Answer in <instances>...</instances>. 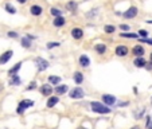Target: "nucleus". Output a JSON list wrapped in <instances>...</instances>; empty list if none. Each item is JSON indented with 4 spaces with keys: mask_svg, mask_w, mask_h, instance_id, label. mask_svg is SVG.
I'll list each match as a JSON object with an SVG mask.
<instances>
[{
    "mask_svg": "<svg viewBox=\"0 0 152 129\" xmlns=\"http://www.w3.org/2000/svg\"><path fill=\"white\" fill-rule=\"evenodd\" d=\"M59 46H61L59 42H49V43L46 45V47H47L49 50H53V49H55V47H59Z\"/></svg>",
    "mask_w": 152,
    "mask_h": 129,
    "instance_id": "c756f323",
    "label": "nucleus"
},
{
    "mask_svg": "<svg viewBox=\"0 0 152 129\" xmlns=\"http://www.w3.org/2000/svg\"><path fill=\"white\" fill-rule=\"evenodd\" d=\"M98 14H100V8L98 7H94V8H92L90 11H88V12L85 14V16L88 17V19H94V17L97 16Z\"/></svg>",
    "mask_w": 152,
    "mask_h": 129,
    "instance_id": "b1692460",
    "label": "nucleus"
},
{
    "mask_svg": "<svg viewBox=\"0 0 152 129\" xmlns=\"http://www.w3.org/2000/svg\"><path fill=\"white\" fill-rule=\"evenodd\" d=\"M145 69H147V70H152V61H151V62H147V65H145Z\"/></svg>",
    "mask_w": 152,
    "mask_h": 129,
    "instance_id": "ea45409f",
    "label": "nucleus"
},
{
    "mask_svg": "<svg viewBox=\"0 0 152 129\" xmlns=\"http://www.w3.org/2000/svg\"><path fill=\"white\" fill-rule=\"evenodd\" d=\"M137 14H139V8L136 7V6H131V7L128 8V10L124 11L121 16H123L124 19L129 20V19H135V17L137 16Z\"/></svg>",
    "mask_w": 152,
    "mask_h": 129,
    "instance_id": "39448f33",
    "label": "nucleus"
},
{
    "mask_svg": "<svg viewBox=\"0 0 152 129\" xmlns=\"http://www.w3.org/2000/svg\"><path fill=\"white\" fill-rule=\"evenodd\" d=\"M114 54H116V56H119V58H125V56L129 54V49L124 45H119L116 49H114Z\"/></svg>",
    "mask_w": 152,
    "mask_h": 129,
    "instance_id": "0eeeda50",
    "label": "nucleus"
},
{
    "mask_svg": "<svg viewBox=\"0 0 152 129\" xmlns=\"http://www.w3.org/2000/svg\"><path fill=\"white\" fill-rule=\"evenodd\" d=\"M137 35H139V38H148V31L147 30H139L137 31Z\"/></svg>",
    "mask_w": 152,
    "mask_h": 129,
    "instance_id": "473e14b6",
    "label": "nucleus"
},
{
    "mask_svg": "<svg viewBox=\"0 0 152 129\" xmlns=\"http://www.w3.org/2000/svg\"><path fill=\"white\" fill-rule=\"evenodd\" d=\"M132 54H133L135 56H144L145 50L142 45H136L133 49H132Z\"/></svg>",
    "mask_w": 152,
    "mask_h": 129,
    "instance_id": "a211bd4d",
    "label": "nucleus"
},
{
    "mask_svg": "<svg viewBox=\"0 0 152 129\" xmlns=\"http://www.w3.org/2000/svg\"><path fill=\"white\" fill-rule=\"evenodd\" d=\"M78 63H79V66H81L82 69H88V67L90 66V58H89L88 55H85V54H82V55H79V58H78Z\"/></svg>",
    "mask_w": 152,
    "mask_h": 129,
    "instance_id": "4468645a",
    "label": "nucleus"
},
{
    "mask_svg": "<svg viewBox=\"0 0 152 129\" xmlns=\"http://www.w3.org/2000/svg\"><path fill=\"white\" fill-rule=\"evenodd\" d=\"M4 11H6L7 14H10V15H15L16 12H18L16 7L12 6V3H6V4H4Z\"/></svg>",
    "mask_w": 152,
    "mask_h": 129,
    "instance_id": "aec40b11",
    "label": "nucleus"
},
{
    "mask_svg": "<svg viewBox=\"0 0 152 129\" xmlns=\"http://www.w3.org/2000/svg\"><path fill=\"white\" fill-rule=\"evenodd\" d=\"M142 43H147V45H149V46H152V39H149V38H137Z\"/></svg>",
    "mask_w": 152,
    "mask_h": 129,
    "instance_id": "e433bc0d",
    "label": "nucleus"
},
{
    "mask_svg": "<svg viewBox=\"0 0 152 129\" xmlns=\"http://www.w3.org/2000/svg\"><path fill=\"white\" fill-rule=\"evenodd\" d=\"M73 79H74V82L77 85H81L82 82H84V79H85V78H84V74H82L81 71H75L74 75H73Z\"/></svg>",
    "mask_w": 152,
    "mask_h": 129,
    "instance_id": "393cba45",
    "label": "nucleus"
},
{
    "mask_svg": "<svg viewBox=\"0 0 152 129\" xmlns=\"http://www.w3.org/2000/svg\"><path fill=\"white\" fill-rule=\"evenodd\" d=\"M20 67H22V62L15 63L14 66H12L10 70H8V74H10V77H11V75H14V74H18V71L20 70Z\"/></svg>",
    "mask_w": 152,
    "mask_h": 129,
    "instance_id": "bb28decb",
    "label": "nucleus"
},
{
    "mask_svg": "<svg viewBox=\"0 0 152 129\" xmlns=\"http://www.w3.org/2000/svg\"><path fill=\"white\" fill-rule=\"evenodd\" d=\"M69 97L71 100H82V98L85 97V91H84V89L81 86H75L74 89H71L69 91Z\"/></svg>",
    "mask_w": 152,
    "mask_h": 129,
    "instance_id": "20e7f679",
    "label": "nucleus"
},
{
    "mask_svg": "<svg viewBox=\"0 0 152 129\" xmlns=\"http://www.w3.org/2000/svg\"><path fill=\"white\" fill-rule=\"evenodd\" d=\"M30 14L32 15V16H40V15L43 14V7L42 6H39V4H32V6H30Z\"/></svg>",
    "mask_w": 152,
    "mask_h": 129,
    "instance_id": "9b49d317",
    "label": "nucleus"
},
{
    "mask_svg": "<svg viewBox=\"0 0 152 129\" xmlns=\"http://www.w3.org/2000/svg\"><path fill=\"white\" fill-rule=\"evenodd\" d=\"M120 36L121 38H127V39H137L139 38L137 32H129V31L120 32Z\"/></svg>",
    "mask_w": 152,
    "mask_h": 129,
    "instance_id": "a878e982",
    "label": "nucleus"
},
{
    "mask_svg": "<svg viewBox=\"0 0 152 129\" xmlns=\"http://www.w3.org/2000/svg\"><path fill=\"white\" fill-rule=\"evenodd\" d=\"M114 14H116L117 16H121V15H123V12H119V11H116V12H114Z\"/></svg>",
    "mask_w": 152,
    "mask_h": 129,
    "instance_id": "79ce46f5",
    "label": "nucleus"
},
{
    "mask_svg": "<svg viewBox=\"0 0 152 129\" xmlns=\"http://www.w3.org/2000/svg\"><path fill=\"white\" fill-rule=\"evenodd\" d=\"M70 35L74 40H81V39L84 38V35H85V31H84V28H81V27H73L70 30Z\"/></svg>",
    "mask_w": 152,
    "mask_h": 129,
    "instance_id": "423d86ee",
    "label": "nucleus"
},
{
    "mask_svg": "<svg viewBox=\"0 0 152 129\" xmlns=\"http://www.w3.org/2000/svg\"><path fill=\"white\" fill-rule=\"evenodd\" d=\"M104 32H105V34H108V35L114 34V32H116V26H113V24H105V26H104Z\"/></svg>",
    "mask_w": 152,
    "mask_h": 129,
    "instance_id": "cd10ccee",
    "label": "nucleus"
},
{
    "mask_svg": "<svg viewBox=\"0 0 152 129\" xmlns=\"http://www.w3.org/2000/svg\"><path fill=\"white\" fill-rule=\"evenodd\" d=\"M67 91H69V86L65 84H58L53 89V93H55L57 96H63V94H66Z\"/></svg>",
    "mask_w": 152,
    "mask_h": 129,
    "instance_id": "1a4fd4ad",
    "label": "nucleus"
},
{
    "mask_svg": "<svg viewBox=\"0 0 152 129\" xmlns=\"http://www.w3.org/2000/svg\"><path fill=\"white\" fill-rule=\"evenodd\" d=\"M151 61H152V52H151Z\"/></svg>",
    "mask_w": 152,
    "mask_h": 129,
    "instance_id": "a18cd8bd",
    "label": "nucleus"
},
{
    "mask_svg": "<svg viewBox=\"0 0 152 129\" xmlns=\"http://www.w3.org/2000/svg\"><path fill=\"white\" fill-rule=\"evenodd\" d=\"M16 1H18L19 4H26L27 1H29V0H16Z\"/></svg>",
    "mask_w": 152,
    "mask_h": 129,
    "instance_id": "a19ab883",
    "label": "nucleus"
},
{
    "mask_svg": "<svg viewBox=\"0 0 152 129\" xmlns=\"http://www.w3.org/2000/svg\"><path fill=\"white\" fill-rule=\"evenodd\" d=\"M58 102H59V97H57V94H55V96H50V97L47 98L46 106L49 109H51V108H54V106H55Z\"/></svg>",
    "mask_w": 152,
    "mask_h": 129,
    "instance_id": "f3484780",
    "label": "nucleus"
},
{
    "mask_svg": "<svg viewBox=\"0 0 152 129\" xmlns=\"http://www.w3.org/2000/svg\"><path fill=\"white\" fill-rule=\"evenodd\" d=\"M106 50H108V47H106V45H104V43H96L94 45V51L98 54V55H104L106 52Z\"/></svg>",
    "mask_w": 152,
    "mask_h": 129,
    "instance_id": "6ab92c4d",
    "label": "nucleus"
},
{
    "mask_svg": "<svg viewBox=\"0 0 152 129\" xmlns=\"http://www.w3.org/2000/svg\"><path fill=\"white\" fill-rule=\"evenodd\" d=\"M90 109H92V112L97 113V114H109V113H112V108L110 106L98 101L90 102Z\"/></svg>",
    "mask_w": 152,
    "mask_h": 129,
    "instance_id": "f257e3e1",
    "label": "nucleus"
},
{
    "mask_svg": "<svg viewBox=\"0 0 152 129\" xmlns=\"http://www.w3.org/2000/svg\"><path fill=\"white\" fill-rule=\"evenodd\" d=\"M133 65H135V67H137V69H143V67H145V65H147V61H145L144 56H136L133 59Z\"/></svg>",
    "mask_w": 152,
    "mask_h": 129,
    "instance_id": "dca6fc26",
    "label": "nucleus"
},
{
    "mask_svg": "<svg viewBox=\"0 0 152 129\" xmlns=\"http://www.w3.org/2000/svg\"><path fill=\"white\" fill-rule=\"evenodd\" d=\"M34 63H35L39 73H42V71H45V70H47L50 67V62L47 59H45V58H42V56H35L34 58Z\"/></svg>",
    "mask_w": 152,
    "mask_h": 129,
    "instance_id": "7ed1b4c3",
    "label": "nucleus"
},
{
    "mask_svg": "<svg viewBox=\"0 0 152 129\" xmlns=\"http://www.w3.org/2000/svg\"><path fill=\"white\" fill-rule=\"evenodd\" d=\"M79 129H85V128H79Z\"/></svg>",
    "mask_w": 152,
    "mask_h": 129,
    "instance_id": "de8ad7c7",
    "label": "nucleus"
},
{
    "mask_svg": "<svg viewBox=\"0 0 152 129\" xmlns=\"http://www.w3.org/2000/svg\"><path fill=\"white\" fill-rule=\"evenodd\" d=\"M53 85H50L49 82L47 84H43L42 86L39 87V91H40V94L45 96V97H50V96L53 94Z\"/></svg>",
    "mask_w": 152,
    "mask_h": 129,
    "instance_id": "6e6552de",
    "label": "nucleus"
},
{
    "mask_svg": "<svg viewBox=\"0 0 152 129\" xmlns=\"http://www.w3.org/2000/svg\"><path fill=\"white\" fill-rule=\"evenodd\" d=\"M145 23H148V24H152V19H148V20H145Z\"/></svg>",
    "mask_w": 152,
    "mask_h": 129,
    "instance_id": "37998d69",
    "label": "nucleus"
},
{
    "mask_svg": "<svg viewBox=\"0 0 152 129\" xmlns=\"http://www.w3.org/2000/svg\"><path fill=\"white\" fill-rule=\"evenodd\" d=\"M34 104H35V102L32 101V100H27V98L22 100V101L18 104V106H16V113H18V114H20V116L24 114L26 110H27V109H30V108H32V106H34Z\"/></svg>",
    "mask_w": 152,
    "mask_h": 129,
    "instance_id": "f03ea898",
    "label": "nucleus"
},
{
    "mask_svg": "<svg viewBox=\"0 0 152 129\" xmlns=\"http://www.w3.org/2000/svg\"><path fill=\"white\" fill-rule=\"evenodd\" d=\"M14 55V51L12 50H7V51H4L1 55H0V65H6L8 61L12 58Z\"/></svg>",
    "mask_w": 152,
    "mask_h": 129,
    "instance_id": "2eb2a0df",
    "label": "nucleus"
},
{
    "mask_svg": "<svg viewBox=\"0 0 152 129\" xmlns=\"http://www.w3.org/2000/svg\"><path fill=\"white\" fill-rule=\"evenodd\" d=\"M7 36L8 38H12V39H16V38H19V34L16 31H12V30H11V31L7 32Z\"/></svg>",
    "mask_w": 152,
    "mask_h": 129,
    "instance_id": "f704fd0d",
    "label": "nucleus"
},
{
    "mask_svg": "<svg viewBox=\"0 0 152 129\" xmlns=\"http://www.w3.org/2000/svg\"><path fill=\"white\" fill-rule=\"evenodd\" d=\"M53 26L55 28H61L63 27V26H66V17L62 15V16H55L53 19Z\"/></svg>",
    "mask_w": 152,
    "mask_h": 129,
    "instance_id": "ddd939ff",
    "label": "nucleus"
},
{
    "mask_svg": "<svg viewBox=\"0 0 152 129\" xmlns=\"http://www.w3.org/2000/svg\"><path fill=\"white\" fill-rule=\"evenodd\" d=\"M36 87H38L36 82H35V81H32V82H30V84H29V86L26 87V90H27V91H31V90H35Z\"/></svg>",
    "mask_w": 152,
    "mask_h": 129,
    "instance_id": "7c9ffc66",
    "label": "nucleus"
},
{
    "mask_svg": "<svg viewBox=\"0 0 152 129\" xmlns=\"http://www.w3.org/2000/svg\"><path fill=\"white\" fill-rule=\"evenodd\" d=\"M131 129H140V128H139V126H132Z\"/></svg>",
    "mask_w": 152,
    "mask_h": 129,
    "instance_id": "c03bdc74",
    "label": "nucleus"
},
{
    "mask_svg": "<svg viewBox=\"0 0 152 129\" xmlns=\"http://www.w3.org/2000/svg\"><path fill=\"white\" fill-rule=\"evenodd\" d=\"M144 113H145V109H144V108L140 109L139 112H135V119H136V120H140L143 116H144Z\"/></svg>",
    "mask_w": 152,
    "mask_h": 129,
    "instance_id": "2f4dec72",
    "label": "nucleus"
},
{
    "mask_svg": "<svg viewBox=\"0 0 152 129\" xmlns=\"http://www.w3.org/2000/svg\"><path fill=\"white\" fill-rule=\"evenodd\" d=\"M26 36H27L29 39H31L32 42H34V40L36 39V36H35V35H32V34H26Z\"/></svg>",
    "mask_w": 152,
    "mask_h": 129,
    "instance_id": "58836bf2",
    "label": "nucleus"
},
{
    "mask_svg": "<svg viewBox=\"0 0 152 129\" xmlns=\"http://www.w3.org/2000/svg\"><path fill=\"white\" fill-rule=\"evenodd\" d=\"M101 100H102V102L105 105H108V106H113V105L117 102L116 96H113V94H102Z\"/></svg>",
    "mask_w": 152,
    "mask_h": 129,
    "instance_id": "9d476101",
    "label": "nucleus"
},
{
    "mask_svg": "<svg viewBox=\"0 0 152 129\" xmlns=\"http://www.w3.org/2000/svg\"><path fill=\"white\" fill-rule=\"evenodd\" d=\"M65 8H66V11L71 12V14H75L78 11V3L75 0H69V1L65 4Z\"/></svg>",
    "mask_w": 152,
    "mask_h": 129,
    "instance_id": "f8f14e48",
    "label": "nucleus"
},
{
    "mask_svg": "<svg viewBox=\"0 0 152 129\" xmlns=\"http://www.w3.org/2000/svg\"><path fill=\"white\" fill-rule=\"evenodd\" d=\"M151 105H152V97H151Z\"/></svg>",
    "mask_w": 152,
    "mask_h": 129,
    "instance_id": "49530a36",
    "label": "nucleus"
},
{
    "mask_svg": "<svg viewBox=\"0 0 152 129\" xmlns=\"http://www.w3.org/2000/svg\"><path fill=\"white\" fill-rule=\"evenodd\" d=\"M49 12H50V15L53 17H55V16H62L63 15V11L61 10V8H58V7H50V10H49Z\"/></svg>",
    "mask_w": 152,
    "mask_h": 129,
    "instance_id": "5701e85b",
    "label": "nucleus"
},
{
    "mask_svg": "<svg viewBox=\"0 0 152 129\" xmlns=\"http://www.w3.org/2000/svg\"><path fill=\"white\" fill-rule=\"evenodd\" d=\"M20 45H22L23 49H31V47H32V40H31V39H29L24 35V36L20 39Z\"/></svg>",
    "mask_w": 152,
    "mask_h": 129,
    "instance_id": "412c9836",
    "label": "nucleus"
},
{
    "mask_svg": "<svg viewBox=\"0 0 152 129\" xmlns=\"http://www.w3.org/2000/svg\"><path fill=\"white\" fill-rule=\"evenodd\" d=\"M61 79H62V78L58 77V75H49V84L53 85V86L61 84Z\"/></svg>",
    "mask_w": 152,
    "mask_h": 129,
    "instance_id": "c85d7f7f",
    "label": "nucleus"
},
{
    "mask_svg": "<svg viewBox=\"0 0 152 129\" xmlns=\"http://www.w3.org/2000/svg\"><path fill=\"white\" fill-rule=\"evenodd\" d=\"M145 126H147V129H152V119H151V116H147V117H145Z\"/></svg>",
    "mask_w": 152,
    "mask_h": 129,
    "instance_id": "72a5a7b5",
    "label": "nucleus"
},
{
    "mask_svg": "<svg viewBox=\"0 0 152 129\" xmlns=\"http://www.w3.org/2000/svg\"><path fill=\"white\" fill-rule=\"evenodd\" d=\"M119 28H120L123 32H125V31H131V26L129 24H120L119 26Z\"/></svg>",
    "mask_w": 152,
    "mask_h": 129,
    "instance_id": "c9c22d12",
    "label": "nucleus"
},
{
    "mask_svg": "<svg viewBox=\"0 0 152 129\" xmlns=\"http://www.w3.org/2000/svg\"><path fill=\"white\" fill-rule=\"evenodd\" d=\"M22 84V79L19 77L18 74H14V75H11L10 78V86H19Z\"/></svg>",
    "mask_w": 152,
    "mask_h": 129,
    "instance_id": "4be33fe9",
    "label": "nucleus"
},
{
    "mask_svg": "<svg viewBox=\"0 0 152 129\" xmlns=\"http://www.w3.org/2000/svg\"><path fill=\"white\" fill-rule=\"evenodd\" d=\"M128 105H129V102L124 101V102H119V104H117V106H119V108H123V106H128Z\"/></svg>",
    "mask_w": 152,
    "mask_h": 129,
    "instance_id": "4c0bfd02",
    "label": "nucleus"
}]
</instances>
